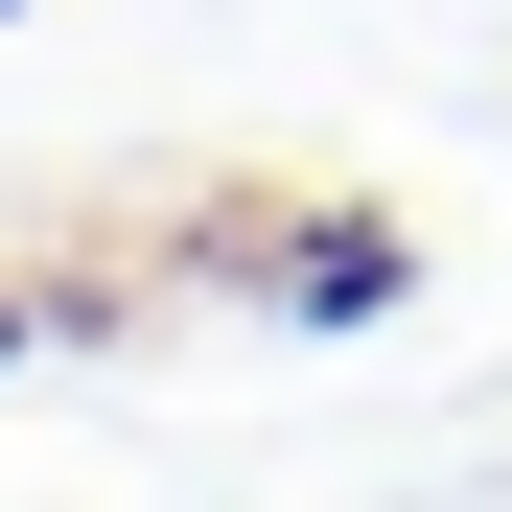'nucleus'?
Returning <instances> with one entry per match:
<instances>
[{"label": "nucleus", "mask_w": 512, "mask_h": 512, "mask_svg": "<svg viewBox=\"0 0 512 512\" xmlns=\"http://www.w3.org/2000/svg\"><path fill=\"white\" fill-rule=\"evenodd\" d=\"M396 280H419V233H303V256H280L303 326H350V303H396Z\"/></svg>", "instance_id": "nucleus-1"}]
</instances>
